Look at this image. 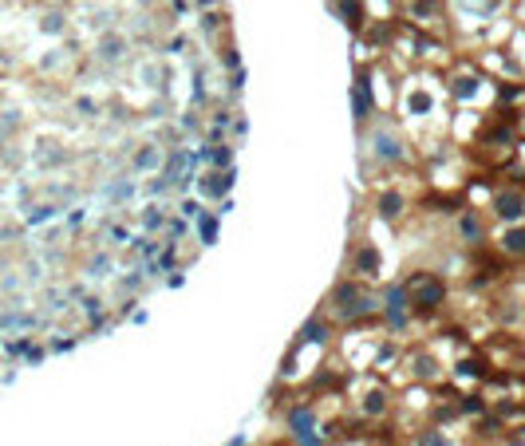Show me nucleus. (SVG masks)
<instances>
[{
	"mask_svg": "<svg viewBox=\"0 0 525 446\" xmlns=\"http://www.w3.org/2000/svg\"><path fill=\"white\" fill-rule=\"evenodd\" d=\"M490 245L502 261H525V221L521 225H498L490 229Z\"/></svg>",
	"mask_w": 525,
	"mask_h": 446,
	"instance_id": "9d476101",
	"label": "nucleus"
},
{
	"mask_svg": "<svg viewBox=\"0 0 525 446\" xmlns=\"http://www.w3.org/2000/svg\"><path fill=\"white\" fill-rule=\"evenodd\" d=\"M80 344V336H51L48 340V352H56V356H63V352H71V347Z\"/></svg>",
	"mask_w": 525,
	"mask_h": 446,
	"instance_id": "4be33fe9",
	"label": "nucleus"
},
{
	"mask_svg": "<svg viewBox=\"0 0 525 446\" xmlns=\"http://www.w3.org/2000/svg\"><path fill=\"white\" fill-rule=\"evenodd\" d=\"M218 233H221L218 209H202L198 218H194V245H198V249H209L214 241H218Z\"/></svg>",
	"mask_w": 525,
	"mask_h": 446,
	"instance_id": "4468645a",
	"label": "nucleus"
},
{
	"mask_svg": "<svg viewBox=\"0 0 525 446\" xmlns=\"http://www.w3.org/2000/svg\"><path fill=\"white\" fill-rule=\"evenodd\" d=\"M379 312H383L379 288L356 277L332 285V292L324 300V316L336 328H371V324H379Z\"/></svg>",
	"mask_w": 525,
	"mask_h": 446,
	"instance_id": "f257e3e1",
	"label": "nucleus"
},
{
	"mask_svg": "<svg viewBox=\"0 0 525 446\" xmlns=\"http://www.w3.org/2000/svg\"><path fill=\"white\" fill-rule=\"evenodd\" d=\"M486 221H494V225H521L525 221V186H494V194L486 202Z\"/></svg>",
	"mask_w": 525,
	"mask_h": 446,
	"instance_id": "39448f33",
	"label": "nucleus"
},
{
	"mask_svg": "<svg viewBox=\"0 0 525 446\" xmlns=\"http://www.w3.org/2000/svg\"><path fill=\"white\" fill-rule=\"evenodd\" d=\"M371 209H376V218L383 225H399L407 218V209H411V194L399 186H383L376 190V198H371Z\"/></svg>",
	"mask_w": 525,
	"mask_h": 446,
	"instance_id": "0eeeda50",
	"label": "nucleus"
},
{
	"mask_svg": "<svg viewBox=\"0 0 525 446\" xmlns=\"http://www.w3.org/2000/svg\"><path fill=\"white\" fill-rule=\"evenodd\" d=\"M407 285V297H411V316L423 320V316H435L438 308L450 300V285H446L443 273H431V268H415L411 277H403Z\"/></svg>",
	"mask_w": 525,
	"mask_h": 446,
	"instance_id": "7ed1b4c3",
	"label": "nucleus"
},
{
	"mask_svg": "<svg viewBox=\"0 0 525 446\" xmlns=\"http://www.w3.org/2000/svg\"><path fill=\"white\" fill-rule=\"evenodd\" d=\"M226 446H249V435H237V438H229Z\"/></svg>",
	"mask_w": 525,
	"mask_h": 446,
	"instance_id": "cd10ccee",
	"label": "nucleus"
},
{
	"mask_svg": "<svg viewBox=\"0 0 525 446\" xmlns=\"http://www.w3.org/2000/svg\"><path fill=\"white\" fill-rule=\"evenodd\" d=\"M332 8H336V16L347 24V32H352V36L367 32V24H371V20H367V0H336Z\"/></svg>",
	"mask_w": 525,
	"mask_h": 446,
	"instance_id": "ddd939ff",
	"label": "nucleus"
},
{
	"mask_svg": "<svg viewBox=\"0 0 525 446\" xmlns=\"http://www.w3.org/2000/svg\"><path fill=\"white\" fill-rule=\"evenodd\" d=\"M75 111H80V115H99V103L91 99V95H80V99H75Z\"/></svg>",
	"mask_w": 525,
	"mask_h": 446,
	"instance_id": "393cba45",
	"label": "nucleus"
},
{
	"mask_svg": "<svg viewBox=\"0 0 525 446\" xmlns=\"http://www.w3.org/2000/svg\"><path fill=\"white\" fill-rule=\"evenodd\" d=\"M352 395H356V415L364 423H379L395 411V395L383 387L379 376H364V379H352Z\"/></svg>",
	"mask_w": 525,
	"mask_h": 446,
	"instance_id": "20e7f679",
	"label": "nucleus"
},
{
	"mask_svg": "<svg viewBox=\"0 0 525 446\" xmlns=\"http://www.w3.org/2000/svg\"><path fill=\"white\" fill-rule=\"evenodd\" d=\"M411 446H458V438L450 435V430H443V426H419V435L411 438Z\"/></svg>",
	"mask_w": 525,
	"mask_h": 446,
	"instance_id": "a211bd4d",
	"label": "nucleus"
},
{
	"mask_svg": "<svg viewBox=\"0 0 525 446\" xmlns=\"http://www.w3.org/2000/svg\"><path fill=\"white\" fill-rule=\"evenodd\" d=\"M352 115H356V127H371V119L379 115V103L371 95V83H367L364 68H356V83H352Z\"/></svg>",
	"mask_w": 525,
	"mask_h": 446,
	"instance_id": "9b49d317",
	"label": "nucleus"
},
{
	"mask_svg": "<svg viewBox=\"0 0 525 446\" xmlns=\"http://www.w3.org/2000/svg\"><path fill=\"white\" fill-rule=\"evenodd\" d=\"M127 51H130V40L123 36V32H103L95 56H99V60H107V63H119V60H127Z\"/></svg>",
	"mask_w": 525,
	"mask_h": 446,
	"instance_id": "2eb2a0df",
	"label": "nucleus"
},
{
	"mask_svg": "<svg viewBox=\"0 0 525 446\" xmlns=\"http://www.w3.org/2000/svg\"><path fill=\"white\" fill-rule=\"evenodd\" d=\"M170 209L162 206V202H147V206L139 209V233H150V237H162V225H166Z\"/></svg>",
	"mask_w": 525,
	"mask_h": 446,
	"instance_id": "dca6fc26",
	"label": "nucleus"
},
{
	"mask_svg": "<svg viewBox=\"0 0 525 446\" xmlns=\"http://www.w3.org/2000/svg\"><path fill=\"white\" fill-rule=\"evenodd\" d=\"M103 237H107L111 245H130L135 233H130L127 225H119V221H103Z\"/></svg>",
	"mask_w": 525,
	"mask_h": 446,
	"instance_id": "aec40b11",
	"label": "nucleus"
},
{
	"mask_svg": "<svg viewBox=\"0 0 525 446\" xmlns=\"http://www.w3.org/2000/svg\"><path fill=\"white\" fill-rule=\"evenodd\" d=\"M233 182H237V170H198V202L209 206V202H226L233 194Z\"/></svg>",
	"mask_w": 525,
	"mask_h": 446,
	"instance_id": "6e6552de",
	"label": "nucleus"
},
{
	"mask_svg": "<svg viewBox=\"0 0 525 446\" xmlns=\"http://www.w3.org/2000/svg\"><path fill=\"white\" fill-rule=\"evenodd\" d=\"M186 48H190V40L182 36V32H174V36H170V40L162 44V51H166V56H182Z\"/></svg>",
	"mask_w": 525,
	"mask_h": 446,
	"instance_id": "5701e85b",
	"label": "nucleus"
},
{
	"mask_svg": "<svg viewBox=\"0 0 525 446\" xmlns=\"http://www.w3.org/2000/svg\"><path fill=\"white\" fill-rule=\"evenodd\" d=\"M182 285H186V273H182V268L166 277V288H182Z\"/></svg>",
	"mask_w": 525,
	"mask_h": 446,
	"instance_id": "bb28decb",
	"label": "nucleus"
},
{
	"mask_svg": "<svg viewBox=\"0 0 525 446\" xmlns=\"http://www.w3.org/2000/svg\"><path fill=\"white\" fill-rule=\"evenodd\" d=\"M202 209H206V206H202L198 198H186V202H178V213H182V218H186V221H194V218H198V213H202Z\"/></svg>",
	"mask_w": 525,
	"mask_h": 446,
	"instance_id": "b1692460",
	"label": "nucleus"
},
{
	"mask_svg": "<svg viewBox=\"0 0 525 446\" xmlns=\"http://www.w3.org/2000/svg\"><path fill=\"white\" fill-rule=\"evenodd\" d=\"M162 159H166V150H162L154 139L142 142V147H135V154H130V174H135V178H142V174H159Z\"/></svg>",
	"mask_w": 525,
	"mask_h": 446,
	"instance_id": "f8f14e48",
	"label": "nucleus"
},
{
	"mask_svg": "<svg viewBox=\"0 0 525 446\" xmlns=\"http://www.w3.org/2000/svg\"><path fill=\"white\" fill-rule=\"evenodd\" d=\"M83 273H87V277H107V273H115V257H111L107 249H95V253H87V261H83Z\"/></svg>",
	"mask_w": 525,
	"mask_h": 446,
	"instance_id": "6ab92c4d",
	"label": "nucleus"
},
{
	"mask_svg": "<svg viewBox=\"0 0 525 446\" xmlns=\"http://www.w3.org/2000/svg\"><path fill=\"white\" fill-rule=\"evenodd\" d=\"M190 237H194V221H186L182 213H170L166 225H162V245H182Z\"/></svg>",
	"mask_w": 525,
	"mask_h": 446,
	"instance_id": "f3484780",
	"label": "nucleus"
},
{
	"mask_svg": "<svg viewBox=\"0 0 525 446\" xmlns=\"http://www.w3.org/2000/svg\"><path fill=\"white\" fill-rule=\"evenodd\" d=\"M83 221H87V209H71V213H68V229H71V233L83 229Z\"/></svg>",
	"mask_w": 525,
	"mask_h": 446,
	"instance_id": "a878e982",
	"label": "nucleus"
},
{
	"mask_svg": "<svg viewBox=\"0 0 525 446\" xmlns=\"http://www.w3.org/2000/svg\"><path fill=\"white\" fill-rule=\"evenodd\" d=\"M455 237L462 241V245H470V249H486V245H490V225H486L482 209H466L462 206V213L455 218Z\"/></svg>",
	"mask_w": 525,
	"mask_h": 446,
	"instance_id": "1a4fd4ad",
	"label": "nucleus"
},
{
	"mask_svg": "<svg viewBox=\"0 0 525 446\" xmlns=\"http://www.w3.org/2000/svg\"><path fill=\"white\" fill-rule=\"evenodd\" d=\"M347 273L356 280H367V285H379V277H383V249L376 245V241H356L352 245V253H347Z\"/></svg>",
	"mask_w": 525,
	"mask_h": 446,
	"instance_id": "423d86ee",
	"label": "nucleus"
},
{
	"mask_svg": "<svg viewBox=\"0 0 525 446\" xmlns=\"http://www.w3.org/2000/svg\"><path fill=\"white\" fill-rule=\"evenodd\" d=\"M367 154L383 170H403L415 162V147L407 139V130L399 127L395 115H376L367 127Z\"/></svg>",
	"mask_w": 525,
	"mask_h": 446,
	"instance_id": "f03ea898",
	"label": "nucleus"
},
{
	"mask_svg": "<svg viewBox=\"0 0 525 446\" xmlns=\"http://www.w3.org/2000/svg\"><path fill=\"white\" fill-rule=\"evenodd\" d=\"M40 28H44V32H51V36H60V32L68 28V16H63V12H48V16L40 20Z\"/></svg>",
	"mask_w": 525,
	"mask_h": 446,
	"instance_id": "412c9836",
	"label": "nucleus"
}]
</instances>
